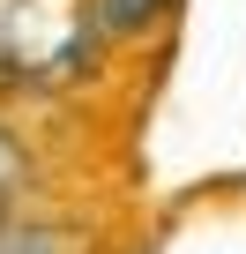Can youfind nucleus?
<instances>
[{
  "mask_svg": "<svg viewBox=\"0 0 246 254\" xmlns=\"http://www.w3.org/2000/svg\"><path fill=\"white\" fill-rule=\"evenodd\" d=\"M0 90H8V67H0Z\"/></svg>",
  "mask_w": 246,
  "mask_h": 254,
  "instance_id": "5",
  "label": "nucleus"
},
{
  "mask_svg": "<svg viewBox=\"0 0 246 254\" xmlns=\"http://www.w3.org/2000/svg\"><path fill=\"white\" fill-rule=\"evenodd\" d=\"M0 254H52V239H38V232L30 239H0Z\"/></svg>",
  "mask_w": 246,
  "mask_h": 254,
  "instance_id": "4",
  "label": "nucleus"
},
{
  "mask_svg": "<svg viewBox=\"0 0 246 254\" xmlns=\"http://www.w3.org/2000/svg\"><path fill=\"white\" fill-rule=\"evenodd\" d=\"M90 0H0V67L15 75H38V82H60L90 60Z\"/></svg>",
  "mask_w": 246,
  "mask_h": 254,
  "instance_id": "1",
  "label": "nucleus"
},
{
  "mask_svg": "<svg viewBox=\"0 0 246 254\" xmlns=\"http://www.w3.org/2000/svg\"><path fill=\"white\" fill-rule=\"evenodd\" d=\"M157 8H164V0H97V23L104 30H142Z\"/></svg>",
  "mask_w": 246,
  "mask_h": 254,
  "instance_id": "2",
  "label": "nucleus"
},
{
  "mask_svg": "<svg viewBox=\"0 0 246 254\" xmlns=\"http://www.w3.org/2000/svg\"><path fill=\"white\" fill-rule=\"evenodd\" d=\"M15 180H23V150L8 142V127H0V194H8Z\"/></svg>",
  "mask_w": 246,
  "mask_h": 254,
  "instance_id": "3",
  "label": "nucleus"
}]
</instances>
